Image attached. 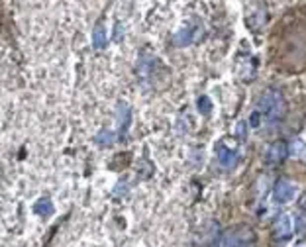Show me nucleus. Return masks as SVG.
I'll return each mask as SVG.
<instances>
[{
  "instance_id": "nucleus-1",
  "label": "nucleus",
  "mask_w": 306,
  "mask_h": 247,
  "mask_svg": "<svg viewBox=\"0 0 306 247\" xmlns=\"http://www.w3.org/2000/svg\"><path fill=\"white\" fill-rule=\"evenodd\" d=\"M259 108L267 114L269 120H281L286 112V102L279 90H267L259 98Z\"/></svg>"
},
{
  "instance_id": "nucleus-2",
  "label": "nucleus",
  "mask_w": 306,
  "mask_h": 247,
  "mask_svg": "<svg viewBox=\"0 0 306 247\" xmlns=\"http://www.w3.org/2000/svg\"><path fill=\"white\" fill-rule=\"evenodd\" d=\"M294 196H296V186H294L290 180L279 179L275 182V188H273V198H275V202L286 204V202H290Z\"/></svg>"
},
{
  "instance_id": "nucleus-3",
  "label": "nucleus",
  "mask_w": 306,
  "mask_h": 247,
  "mask_svg": "<svg viewBox=\"0 0 306 247\" xmlns=\"http://www.w3.org/2000/svg\"><path fill=\"white\" fill-rule=\"evenodd\" d=\"M288 155V145L284 141H275L265 149V163L269 165H277L282 159Z\"/></svg>"
},
{
  "instance_id": "nucleus-4",
  "label": "nucleus",
  "mask_w": 306,
  "mask_h": 247,
  "mask_svg": "<svg viewBox=\"0 0 306 247\" xmlns=\"http://www.w3.org/2000/svg\"><path fill=\"white\" fill-rule=\"evenodd\" d=\"M273 235H275L279 241L288 239V237L292 235V220H290L288 214H281V216L275 220V224H273Z\"/></svg>"
},
{
  "instance_id": "nucleus-5",
  "label": "nucleus",
  "mask_w": 306,
  "mask_h": 247,
  "mask_svg": "<svg viewBox=\"0 0 306 247\" xmlns=\"http://www.w3.org/2000/svg\"><path fill=\"white\" fill-rule=\"evenodd\" d=\"M237 161H239L237 151L226 147V145H220L218 147V163H220V167H224V169L230 171V169H234L235 165H237Z\"/></svg>"
},
{
  "instance_id": "nucleus-6",
  "label": "nucleus",
  "mask_w": 306,
  "mask_h": 247,
  "mask_svg": "<svg viewBox=\"0 0 306 247\" xmlns=\"http://www.w3.org/2000/svg\"><path fill=\"white\" fill-rule=\"evenodd\" d=\"M116 118H118V124H120V134H126L128 126H130V120H132V114H130V108L120 102L116 108Z\"/></svg>"
},
{
  "instance_id": "nucleus-7",
  "label": "nucleus",
  "mask_w": 306,
  "mask_h": 247,
  "mask_svg": "<svg viewBox=\"0 0 306 247\" xmlns=\"http://www.w3.org/2000/svg\"><path fill=\"white\" fill-rule=\"evenodd\" d=\"M108 44V38H106V28L102 24H96L93 32V45L94 49H104Z\"/></svg>"
},
{
  "instance_id": "nucleus-8",
  "label": "nucleus",
  "mask_w": 306,
  "mask_h": 247,
  "mask_svg": "<svg viewBox=\"0 0 306 247\" xmlns=\"http://www.w3.org/2000/svg\"><path fill=\"white\" fill-rule=\"evenodd\" d=\"M34 212L38 216H42V218H47V216H51L55 212V208H53V202L49 198H40L38 202L34 204Z\"/></svg>"
},
{
  "instance_id": "nucleus-9",
  "label": "nucleus",
  "mask_w": 306,
  "mask_h": 247,
  "mask_svg": "<svg viewBox=\"0 0 306 247\" xmlns=\"http://www.w3.org/2000/svg\"><path fill=\"white\" fill-rule=\"evenodd\" d=\"M200 36H194V28H188V30H181L179 32V36L175 38V44L177 45H188V44H192L194 40H198Z\"/></svg>"
},
{
  "instance_id": "nucleus-10",
  "label": "nucleus",
  "mask_w": 306,
  "mask_h": 247,
  "mask_svg": "<svg viewBox=\"0 0 306 247\" xmlns=\"http://www.w3.org/2000/svg\"><path fill=\"white\" fill-rule=\"evenodd\" d=\"M288 153H290L292 157H302L306 153V143L302 139H292L290 145H288Z\"/></svg>"
},
{
  "instance_id": "nucleus-11",
  "label": "nucleus",
  "mask_w": 306,
  "mask_h": 247,
  "mask_svg": "<svg viewBox=\"0 0 306 247\" xmlns=\"http://www.w3.org/2000/svg\"><path fill=\"white\" fill-rule=\"evenodd\" d=\"M114 139H116V135L112 134V132H106V130L96 135V143H100V145H110Z\"/></svg>"
},
{
  "instance_id": "nucleus-12",
  "label": "nucleus",
  "mask_w": 306,
  "mask_h": 247,
  "mask_svg": "<svg viewBox=\"0 0 306 247\" xmlns=\"http://www.w3.org/2000/svg\"><path fill=\"white\" fill-rule=\"evenodd\" d=\"M198 110L202 114H210L212 112V102L208 96H200L198 98Z\"/></svg>"
},
{
  "instance_id": "nucleus-13",
  "label": "nucleus",
  "mask_w": 306,
  "mask_h": 247,
  "mask_svg": "<svg viewBox=\"0 0 306 247\" xmlns=\"http://www.w3.org/2000/svg\"><path fill=\"white\" fill-rule=\"evenodd\" d=\"M235 134H237V137L245 139V135H247V126H245V122H239V124H237V128H235Z\"/></svg>"
},
{
  "instance_id": "nucleus-14",
  "label": "nucleus",
  "mask_w": 306,
  "mask_h": 247,
  "mask_svg": "<svg viewBox=\"0 0 306 247\" xmlns=\"http://www.w3.org/2000/svg\"><path fill=\"white\" fill-rule=\"evenodd\" d=\"M251 126H259V112H253V116H251Z\"/></svg>"
},
{
  "instance_id": "nucleus-15",
  "label": "nucleus",
  "mask_w": 306,
  "mask_h": 247,
  "mask_svg": "<svg viewBox=\"0 0 306 247\" xmlns=\"http://www.w3.org/2000/svg\"><path fill=\"white\" fill-rule=\"evenodd\" d=\"M300 208H302V210L306 212V192L302 194V198H300Z\"/></svg>"
}]
</instances>
